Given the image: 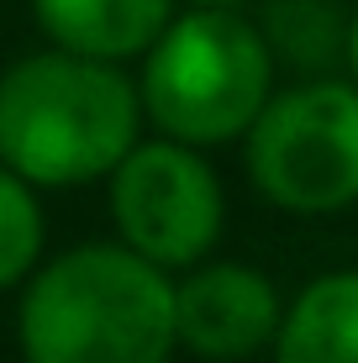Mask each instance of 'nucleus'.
Wrapping results in <instances>:
<instances>
[{"instance_id": "1", "label": "nucleus", "mask_w": 358, "mask_h": 363, "mask_svg": "<svg viewBox=\"0 0 358 363\" xmlns=\"http://www.w3.org/2000/svg\"><path fill=\"white\" fill-rule=\"evenodd\" d=\"M16 311L27 363H169L174 284L127 242H79L32 269Z\"/></svg>"}, {"instance_id": "2", "label": "nucleus", "mask_w": 358, "mask_h": 363, "mask_svg": "<svg viewBox=\"0 0 358 363\" xmlns=\"http://www.w3.org/2000/svg\"><path fill=\"white\" fill-rule=\"evenodd\" d=\"M142 127L138 84L106 58L32 53L0 79V164L32 190L90 184L121 164Z\"/></svg>"}, {"instance_id": "3", "label": "nucleus", "mask_w": 358, "mask_h": 363, "mask_svg": "<svg viewBox=\"0 0 358 363\" xmlns=\"http://www.w3.org/2000/svg\"><path fill=\"white\" fill-rule=\"evenodd\" d=\"M274 95V53L258 21L232 6H190L169 16L142 53L138 106L164 137L190 147L232 143Z\"/></svg>"}, {"instance_id": "4", "label": "nucleus", "mask_w": 358, "mask_h": 363, "mask_svg": "<svg viewBox=\"0 0 358 363\" xmlns=\"http://www.w3.org/2000/svg\"><path fill=\"white\" fill-rule=\"evenodd\" d=\"M248 137V179L290 216L358 206V84L306 79L264 100Z\"/></svg>"}, {"instance_id": "5", "label": "nucleus", "mask_w": 358, "mask_h": 363, "mask_svg": "<svg viewBox=\"0 0 358 363\" xmlns=\"http://www.w3.org/2000/svg\"><path fill=\"white\" fill-rule=\"evenodd\" d=\"M111 216L121 242L147 264L190 269L216 247L227 195L201 147L153 137V143H132L111 169Z\"/></svg>"}, {"instance_id": "6", "label": "nucleus", "mask_w": 358, "mask_h": 363, "mask_svg": "<svg viewBox=\"0 0 358 363\" xmlns=\"http://www.w3.org/2000/svg\"><path fill=\"white\" fill-rule=\"evenodd\" d=\"M174 284V347L206 363H242L264 353L279 327V290L248 264H190Z\"/></svg>"}, {"instance_id": "7", "label": "nucleus", "mask_w": 358, "mask_h": 363, "mask_svg": "<svg viewBox=\"0 0 358 363\" xmlns=\"http://www.w3.org/2000/svg\"><path fill=\"white\" fill-rule=\"evenodd\" d=\"M32 16L53 48L121 64L147 53V43L174 16V0H32Z\"/></svg>"}, {"instance_id": "8", "label": "nucleus", "mask_w": 358, "mask_h": 363, "mask_svg": "<svg viewBox=\"0 0 358 363\" xmlns=\"http://www.w3.org/2000/svg\"><path fill=\"white\" fill-rule=\"evenodd\" d=\"M274 363H358V269L311 279L279 311Z\"/></svg>"}, {"instance_id": "9", "label": "nucleus", "mask_w": 358, "mask_h": 363, "mask_svg": "<svg viewBox=\"0 0 358 363\" xmlns=\"http://www.w3.org/2000/svg\"><path fill=\"white\" fill-rule=\"evenodd\" d=\"M258 32H264L274 64L327 74V69L342 64L348 11H342V0H269Z\"/></svg>"}, {"instance_id": "10", "label": "nucleus", "mask_w": 358, "mask_h": 363, "mask_svg": "<svg viewBox=\"0 0 358 363\" xmlns=\"http://www.w3.org/2000/svg\"><path fill=\"white\" fill-rule=\"evenodd\" d=\"M43 258V206L21 174L0 164V290H16Z\"/></svg>"}, {"instance_id": "11", "label": "nucleus", "mask_w": 358, "mask_h": 363, "mask_svg": "<svg viewBox=\"0 0 358 363\" xmlns=\"http://www.w3.org/2000/svg\"><path fill=\"white\" fill-rule=\"evenodd\" d=\"M342 64H348V79L358 84V11H348V43H342Z\"/></svg>"}, {"instance_id": "12", "label": "nucleus", "mask_w": 358, "mask_h": 363, "mask_svg": "<svg viewBox=\"0 0 358 363\" xmlns=\"http://www.w3.org/2000/svg\"><path fill=\"white\" fill-rule=\"evenodd\" d=\"M190 6H237V0H190Z\"/></svg>"}]
</instances>
